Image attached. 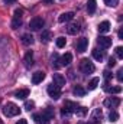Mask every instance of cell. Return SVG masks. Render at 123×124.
I'll return each mask as SVG.
<instances>
[{
  "instance_id": "obj_23",
  "label": "cell",
  "mask_w": 123,
  "mask_h": 124,
  "mask_svg": "<svg viewBox=\"0 0 123 124\" xmlns=\"http://www.w3.org/2000/svg\"><path fill=\"white\" fill-rule=\"evenodd\" d=\"M22 42H23L25 45H32V43H33V36L29 35V33H25V35L22 36Z\"/></svg>"
},
{
  "instance_id": "obj_30",
  "label": "cell",
  "mask_w": 123,
  "mask_h": 124,
  "mask_svg": "<svg viewBox=\"0 0 123 124\" xmlns=\"http://www.w3.org/2000/svg\"><path fill=\"white\" fill-rule=\"evenodd\" d=\"M109 120H110V121H117V120H119V114H117L116 111H110V114H109Z\"/></svg>"
},
{
  "instance_id": "obj_10",
  "label": "cell",
  "mask_w": 123,
  "mask_h": 124,
  "mask_svg": "<svg viewBox=\"0 0 123 124\" xmlns=\"http://www.w3.org/2000/svg\"><path fill=\"white\" fill-rule=\"evenodd\" d=\"M45 79V72L42 71H36L35 74H32V84H39Z\"/></svg>"
},
{
  "instance_id": "obj_17",
  "label": "cell",
  "mask_w": 123,
  "mask_h": 124,
  "mask_svg": "<svg viewBox=\"0 0 123 124\" xmlns=\"http://www.w3.org/2000/svg\"><path fill=\"white\" fill-rule=\"evenodd\" d=\"M33 65V52L32 51H28L26 55H25V66L26 68H31Z\"/></svg>"
},
{
  "instance_id": "obj_18",
  "label": "cell",
  "mask_w": 123,
  "mask_h": 124,
  "mask_svg": "<svg viewBox=\"0 0 123 124\" xmlns=\"http://www.w3.org/2000/svg\"><path fill=\"white\" fill-rule=\"evenodd\" d=\"M54 84L61 88L62 85H65V78L62 77L61 74H54Z\"/></svg>"
},
{
  "instance_id": "obj_38",
  "label": "cell",
  "mask_w": 123,
  "mask_h": 124,
  "mask_svg": "<svg viewBox=\"0 0 123 124\" xmlns=\"http://www.w3.org/2000/svg\"><path fill=\"white\" fill-rule=\"evenodd\" d=\"M3 1H4L6 4H12V3H15L16 0H3Z\"/></svg>"
},
{
  "instance_id": "obj_14",
  "label": "cell",
  "mask_w": 123,
  "mask_h": 124,
  "mask_svg": "<svg viewBox=\"0 0 123 124\" xmlns=\"http://www.w3.org/2000/svg\"><path fill=\"white\" fill-rule=\"evenodd\" d=\"M97 29H98L100 33H107V32L110 31V22H109V20H103V22L98 25Z\"/></svg>"
},
{
  "instance_id": "obj_13",
  "label": "cell",
  "mask_w": 123,
  "mask_h": 124,
  "mask_svg": "<svg viewBox=\"0 0 123 124\" xmlns=\"http://www.w3.org/2000/svg\"><path fill=\"white\" fill-rule=\"evenodd\" d=\"M104 91L106 93H110V94H120L122 93V87H109V81H106Z\"/></svg>"
},
{
  "instance_id": "obj_20",
  "label": "cell",
  "mask_w": 123,
  "mask_h": 124,
  "mask_svg": "<svg viewBox=\"0 0 123 124\" xmlns=\"http://www.w3.org/2000/svg\"><path fill=\"white\" fill-rule=\"evenodd\" d=\"M67 32H68L70 35H77V33L80 32V26H78L77 23H71V25L67 28Z\"/></svg>"
},
{
  "instance_id": "obj_28",
  "label": "cell",
  "mask_w": 123,
  "mask_h": 124,
  "mask_svg": "<svg viewBox=\"0 0 123 124\" xmlns=\"http://www.w3.org/2000/svg\"><path fill=\"white\" fill-rule=\"evenodd\" d=\"M65 43H67V40H65V38H64V36L57 38V46H58V48H64V46H65Z\"/></svg>"
},
{
  "instance_id": "obj_29",
  "label": "cell",
  "mask_w": 123,
  "mask_h": 124,
  "mask_svg": "<svg viewBox=\"0 0 123 124\" xmlns=\"http://www.w3.org/2000/svg\"><path fill=\"white\" fill-rule=\"evenodd\" d=\"M51 61H52V65H54L55 68L61 66V65H58V63H57V62H60V56H58V54H54V55L51 56Z\"/></svg>"
},
{
  "instance_id": "obj_9",
  "label": "cell",
  "mask_w": 123,
  "mask_h": 124,
  "mask_svg": "<svg viewBox=\"0 0 123 124\" xmlns=\"http://www.w3.org/2000/svg\"><path fill=\"white\" fill-rule=\"evenodd\" d=\"M101 118H103V113H101V110H100V108H96V110L93 111V114H91L93 124H100L101 123Z\"/></svg>"
},
{
  "instance_id": "obj_2",
  "label": "cell",
  "mask_w": 123,
  "mask_h": 124,
  "mask_svg": "<svg viewBox=\"0 0 123 124\" xmlns=\"http://www.w3.org/2000/svg\"><path fill=\"white\" fill-rule=\"evenodd\" d=\"M3 113L7 117H15V116H19L20 114V108L16 104H13V102H7L4 105V108H3Z\"/></svg>"
},
{
  "instance_id": "obj_21",
  "label": "cell",
  "mask_w": 123,
  "mask_h": 124,
  "mask_svg": "<svg viewBox=\"0 0 123 124\" xmlns=\"http://www.w3.org/2000/svg\"><path fill=\"white\" fill-rule=\"evenodd\" d=\"M96 7H97V4H96V0H87V12L93 15L94 12H96Z\"/></svg>"
},
{
  "instance_id": "obj_37",
  "label": "cell",
  "mask_w": 123,
  "mask_h": 124,
  "mask_svg": "<svg viewBox=\"0 0 123 124\" xmlns=\"http://www.w3.org/2000/svg\"><path fill=\"white\" fill-rule=\"evenodd\" d=\"M114 65H116V59H114V58H110V59H109V66L112 68V66H114Z\"/></svg>"
},
{
  "instance_id": "obj_8",
  "label": "cell",
  "mask_w": 123,
  "mask_h": 124,
  "mask_svg": "<svg viewBox=\"0 0 123 124\" xmlns=\"http://www.w3.org/2000/svg\"><path fill=\"white\" fill-rule=\"evenodd\" d=\"M88 46V39L87 38H80L77 40V51L78 52H86Z\"/></svg>"
},
{
  "instance_id": "obj_27",
  "label": "cell",
  "mask_w": 123,
  "mask_h": 124,
  "mask_svg": "<svg viewBox=\"0 0 123 124\" xmlns=\"http://www.w3.org/2000/svg\"><path fill=\"white\" fill-rule=\"evenodd\" d=\"M42 113H44V116H45L46 118H49V120H51V118L54 117V111H52V108H51V107H48V108H45V110H44Z\"/></svg>"
},
{
  "instance_id": "obj_33",
  "label": "cell",
  "mask_w": 123,
  "mask_h": 124,
  "mask_svg": "<svg viewBox=\"0 0 123 124\" xmlns=\"http://www.w3.org/2000/svg\"><path fill=\"white\" fill-rule=\"evenodd\" d=\"M116 55H117V58H120V59L123 58V48L122 46H117V48H116Z\"/></svg>"
},
{
  "instance_id": "obj_40",
  "label": "cell",
  "mask_w": 123,
  "mask_h": 124,
  "mask_svg": "<svg viewBox=\"0 0 123 124\" xmlns=\"http://www.w3.org/2000/svg\"><path fill=\"white\" fill-rule=\"evenodd\" d=\"M117 35H119V38H120V39H123V31H122V29L119 31V33H117Z\"/></svg>"
},
{
  "instance_id": "obj_39",
  "label": "cell",
  "mask_w": 123,
  "mask_h": 124,
  "mask_svg": "<svg viewBox=\"0 0 123 124\" xmlns=\"http://www.w3.org/2000/svg\"><path fill=\"white\" fill-rule=\"evenodd\" d=\"M16 124H28V121L22 118V120H19V121H18V123H16Z\"/></svg>"
},
{
  "instance_id": "obj_32",
  "label": "cell",
  "mask_w": 123,
  "mask_h": 124,
  "mask_svg": "<svg viewBox=\"0 0 123 124\" xmlns=\"http://www.w3.org/2000/svg\"><path fill=\"white\" fill-rule=\"evenodd\" d=\"M33 107H35V102H33V101H26V102H25V108H26L28 111L33 110Z\"/></svg>"
},
{
  "instance_id": "obj_34",
  "label": "cell",
  "mask_w": 123,
  "mask_h": 124,
  "mask_svg": "<svg viewBox=\"0 0 123 124\" xmlns=\"http://www.w3.org/2000/svg\"><path fill=\"white\" fill-rule=\"evenodd\" d=\"M116 77H117V79L122 82L123 81V69H119V71H117V75H116Z\"/></svg>"
},
{
  "instance_id": "obj_1",
  "label": "cell",
  "mask_w": 123,
  "mask_h": 124,
  "mask_svg": "<svg viewBox=\"0 0 123 124\" xmlns=\"http://www.w3.org/2000/svg\"><path fill=\"white\" fill-rule=\"evenodd\" d=\"M64 110L68 111V114H72V113L86 114V110H84L83 107H80L77 102H72V101H65V102H64Z\"/></svg>"
},
{
  "instance_id": "obj_12",
  "label": "cell",
  "mask_w": 123,
  "mask_h": 124,
  "mask_svg": "<svg viewBox=\"0 0 123 124\" xmlns=\"http://www.w3.org/2000/svg\"><path fill=\"white\" fill-rule=\"evenodd\" d=\"M74 12H67V13H62L61 16L58 17V20L61 22V23H65V22H70V20H72L74 19Z\"/></svg>"
},
{
  "instance_id": "obj_35",
  "label": "cell",
  "mask_w": 123,
  "mask_h": 124,
  "mask_svg": "<svg viewBox=\"0 0 123 124\" xmlns=\"http://www.w3.org/2000/svg\"><path fill=\"white\" fill-rule=\"evenodd\" d=\"M22 13H23V12H22L20 9H16L15 13H13V16H16V17H22Z\"/></svg>"
},
{
  "instance_id": "obj_22",
  "label": "cell",
  "mask_w": 123,
  "mask_h": 124,
  "mask_svg": "<svg viewBox=\"0 0 123 124\" xmlns=\"http://www.w3.org/2000/svg\"><path fill=\"white\" fill-rule=\"evenodd\" d=\"M91 54H93V58L96 61H103V58H104V54L101 51H98V49H93Z\"/></svg>"
},
{
  "instance_id": "obj_26",
  "label": "cell",
  "mask_w": 123,
  "mask_h": 124,
  "mask_svg": "<svg viewBox=\"0 0 123 124\" xmlns=\"http://www.w3.org/2000/svg\"><path fill=\"white\" fill-rule=\"evenodd\" d=\"M20 25H22V17H16V16H13V20H12V29H18Z\"/></svg>"
},
{
  "instance_id": "obj_6",
  "label": "cell",
  "mask_w": 123,
  "mask_h": 124,
  "mask_svg": "<svg viewBox=\"0 0 123 124\" xmlns=\"http://www.w3.org/2000/svg\"><path fill=\"white\" fill-rule=\"evenodd\" d=\"M104 105L107 108H117L120 105V100L117 97H109V98L104 100Z\"/></svg>"
},
{
  "instance_id": "obj_19",
  "label": "cell",
  "mask_w": 123,
  "mask_h": 124,
  "mask_svg": "<svg viewBox=\"0 0 123 124\" xmlns=\"http://www.w3.org/2000/svg\"><path fill=\"white\" fill-rule=\"evenodd\" d=\"M51 39H52V32L51 31H44L41 33V40H42V42L46 43V42H49Z\"/></svg>"
},
{
  "instance_id": "obj_25",
  "label": "cell",
  "mask_w": 123,
  "mask_h": 124,
  "mask_svg": "<svg viewBox=\"0 0 123 124\" xmlns=\"http://www.w3.org/2000/svg\"><path fill=\"white\" fill-rule=\"evenodd\" d=\"M72 93H74V95H77V97H84V94H86V90H84L83 87L77 85V87L72 90Z\"/></svg>"
},
{
  "instance_id": "obj_3",
  "label": "cell",
  "mask_w": 123,
  "mask_h": 124,
  "mask_svg": "<svg viewBox=\"0 0 123 124\" xmlns=\"http://www.w3.org/2000/svg\"><path fill=\"white\" fill-rule=\"evenodd\" d=\"M44 26H45V20L41 16H35L33 19H31V22H29V28H31L32 31H39Z\"/></svg>"
},
{
  "instance_id": "obj_36",
  "label": "cell",
  "mask_w": 123,
  "mask_h": 124,
  "mask_svg": "<svg viewBox=\"0 0 123 124\" xmlns=\"http://www.w3.org/2000/svg\"><path fill=\"white\" fill-rule=\"evenodd\" d=\"M103 74H104V78H106V81H109V79L112 78V72H110V71H104Z\"/></svg>"
},
{
  "instance_id": "obj_7",
  "label": "cell",
  "mask_w": 123,
  "mask_h": 124,
  "mask_svg": "<svg viewBox=\"0 0 123 124\" xmlns=\"http://www.w3.org/2000/svg\"><path fill=\"white\" fill-rule=\"evenodd\" d=\"M97 43L100 45V48L107 49V48H110V46H112V38H107V36H100V38L97 39Z\"/></svg>"
},
{
  "instance_id": "obj_41",
  "label": "cell",
  "mask_w": 123,
  "mask_h": 124,
  "mask_svg": "<svg viewBox=\"0 0 123 124\" xmlns=\"http://www.w3.org/2000/svg\"><path fill=\"white\" fill-rule=\"evenodd\" d=\"M44 1H45V3H46V4H51V3H52V1H54V0H44Z\"/></svg>"
},
{
  "instance_id": "obj_11",
  "label": "cell",
  "mask_w": 123,
  "mask_h": 124,
  "mask_svg": "<svg viewBox=\"0 0 123 124\" xmlns=\"http://www.w3.org/2000/svg\"><path fill=\"white\" fill-rule=\"evenodd\" d=\"M72 61V55L70 54V52H67V54H64L61 58H60V65L61 66H67V65H70Z\"/></svg>"
},
{
  "instance_id": "obj_5",
  "label": "cell",
  "mask_w": 123,
  "mask_h": 124,
  "mask_svg": "<svg viewBox=\"0 0 123 124\" xmlns=\"http://www.w3.org/2000/svg\"><path fill=\"white\" fill-rule=\"evenodd\" d=\"M48 95L52 98V100H60V97H61V88L58 87V85H55V84H51V85H48Z\"/></svg>"
},
{
  "instance_id": "obj_15",
  "label": "cell",
  "mask_w": 123,
  "mask_h": 124,
  "mask_svg": "<svg viewBox=\"0 0 123 124\" xmlns=\"http://www.w3.org/2000/svg\"><path fill=\"white\" fill-rule=\"evenodd\" d=\"M33 120H35L38 124H48L49 123V118H46V117L44 116V113H41V114H35V116H33Z\"/></svg>"
},
{
  "instance_id": "obj_4",
  "label": "cell",
  "mask_w": 123,
  "mask_h": 124,
  "mask_svg": "<svg viewBox=\"0 0 123 124\" xmlns=\"http://www.w3.org/2000/svg\"><path fill=\"white\" fill-rule=\"evenodd\" d=\"M80 69L83 71V74H91V72H94L96 66L88 59H81V62H80Z\"/></svg>"
},
{
  "instance_id": "obj_31",
  "label": "cell",
  "mask_w": 123,
  "mask_h": 124,
  "mask_svg": "<svg viewBox=\"0 0 123 124\" xmlns=\"http://www.w3.org/2000/svg\"><path fill=\"white\" fill-rule=\"evenodd\" d=\"M104 3H106V6H109V7H116V6L119 4V0H104Z\"/></svg>"
},
{
  "instance_id": "obj_42",
  "label": "cell",
  "mask_w": 123,
  "mask_h": 124,
  "mask_svg": "<svg viewBox=\"0 0 123 124\" xmlns=\"http://www.w3.org/2000/svg\"><path fill=\"white\" fill-rule=\"evenodd\" d=\"M84 124H93V123H84Z\"/></svg>"
},
{
  "instance_id": "obj_16",
  "label": "cell",
  "mask_w": 123,
  "mask_h": 124,
  "mask_svg": "<svg viewBox=\"0 0 123 124\" xmlns=\"http://www.w3.org/2000/svg\"><path fill=\"white\" fill-rule=\"evenodd\" d=\"M15 97L19 98V100H25L26 97H29V90L28 88H22V90H18L15 93Z\"/></svg>"
},
{
  "instance_id": "obj_24",
  "label": "cell",
  "mask_w": 123,
  "mask_h": 124,
  "mask_svg": "<svg viewBox=\"0 0 123 124\" xmlns=\"http://www.w3.org/2000/svg\"><path fill=\"white\" fill-rule=\"evenodd\" d=\"M98 84H100V79H98L97 77H96V78H93L91 81L88 82V90H90V91H93V90H96Z\"/></svg>"
}]
</instances>
